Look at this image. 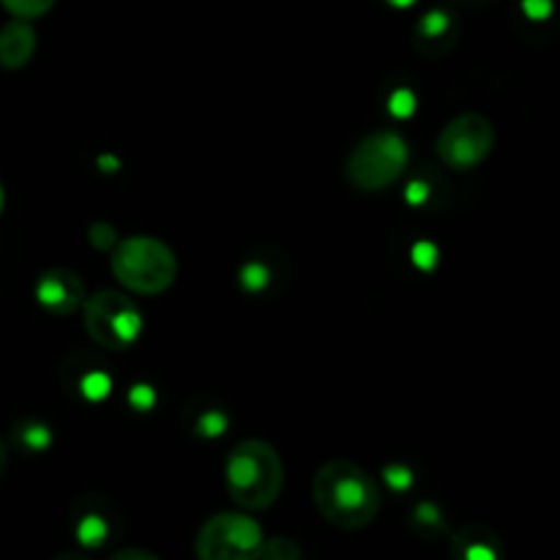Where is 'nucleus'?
<instances>
[{
	"label": "nucleus",
	"mask_w": 560,
	"mask_h": 560,
	"mask_svg": "<svg viewBox=\"0 0 560 560\" xmlns=\"http://www.w3.org/2000/svg\"><path fill=\"white\" fill-rule=\"evenodd\" d=\"M523 9H525V14L534 16V20H545V16L550 14L552 3L550 0H525Z\"/></svg>",
	"instance_id": "obj_26"
},
{
	"label": "nucleus",
	"mask_w": 560,
	"mask_h": 560,
	"mask_svg": "<svg viewBox=\"0 0 560 560\" xmlns=\"http://www.w3.org/2000/svg\"><path fill=\"white\" fill-rule=\"evenodd\" d=\"M5 463H9V457H5V448H3V443H0V479H3V474H5Z\"/></svg>",
	"instance_id": "obj_31"
},
{
	"label": "nucleus",
	"mask_w": 560,
	"mask_h": 560,
	"mask_svg": "<svg viewBox=\"0 0 560 560\" xmlns=\"http://www.w3.org/2000/svg\"><path fill=\"white\" fill-rule=\"evenodd\" d=\"M109 560H159L153 552L142 550V547H126V550H118Z\"/></svg>",
	"instance_id": "obj_27"
},
{
	"label": "nucleus",
	"mask_w": 560,
	"mask_h": 560,
	"mask_svg": "<svg viewBox=\"0 0 560 560\" xmlns=\"http://www.w3.org/2000/svg\"><path fill=\"white\" fill-rule=\"evenodd\" d=\"M381 3L392 5V9H408V5H413L416 0H381Z\"/></svg>",
	"instance_id": "obj_29"
},
{
	"label": "nucleus",
	"mask_w": 560,
	"mask_h": 560,
	"mask_svg": "<svg viewBox=\"0 0 560 560\" xmlns=\"http://www.w3.org/2000/svg\"><path fill=\"white\" fill-rule=\"evenodd\" d=\"M452 556L454 560H501V536L487 525H465L452 536Z\"/></svg>",
	"instance_id": "obj_11"
},
{
	"label": "nucleus",
	"mask_w": 560,
	"mask_h": 560,
	"mask_svg": "<svg viewBox=\"0 0 560 560\" xmlns=\"http://www.w3.org/2000/svg\"><path fill=\"white\" fill-rule=\"evenodd\" d=\"M260 560H306V556L299 541L290 539V536H277V539H268L262 545Z\"/></svg>",
	"instance_id": "obj_18"
},
{
	"label": "nucleus",
	"mask_w": 560,
	"mask_h": 560,
	"mask_svg": "<svg viewBox=\"0 0 560 560\" xmlns=\"http://www.w3.org/2000/svg\"><path fill=\"white\" fill-rule=\"evenodd\" d=\"M312 501L328 525L339 530H361L375 523L383 492L361 465L350 459H328L315 470Z\"/></svg>",
	"instance_id": "obj_1"
},
{
	"label": "nucleus",
	"mask_w": 560,
	"mask_h": 560,
	"mask_svg": "<svg viewBox=\"0 0 560 560\" xmlns=\"http://www.w3.org/2000/svg\"><path fill=\"white\" fill-rule=\"evenodd\" d=\"M115 523L109 517L104 501H80L77 503L74 520H71V534L82 550H98L113 539Z\"/></svg>",
	"instance_id": "obj_10"
},
{
	"label": "nucleus",
	"mask_w": 560,
	"mask_h": 560,
	"mask_svg": "<svg viewBox=\"0 0 560 560\" xmlns=\"http://www.w3.org/2000/svg\"><path fill=\"white\" fill-rule=\"evenodd\" d=\"M88 241L96 252H113L118 246L120 235L115 233V228L109 222H93L91 230H88Z\"/></svg>",
	"instance_id": "obj_21"
},
{
	"label": "nucleus",
	"mask_w": 560,
	"mask_h": 560,
	"mask_svg": "<svg viewBox=\"0 0 560 560\" xmlns=\"http://www.w3.org/2000/svg\"><path fill=\"white\" fill-rule=\"evenodd\" d=\"M238 282L246 293H266V290H271L273 282H277V262H273L271 257H252V260H246L244 266H241Z\"/></svg>",
	"instance_id": "obj_15"
},
{
	"label": "nucleus",
	"mask_w": 560,
	"mask_h": 560,
	"mask_svg": "<svg viewBox=\"0 0 560 560\" xmlns=\"http://www.w3.org/2000/svg\"><path fill=\"white\" fill-rule=\"evenodd\" d=\"M113 277L124 290L137 295H162L178 279V257L164 241L153 235H129L120 238L113 252Z\"/></svg>",
	"instance_id": "obj_3"
},
{
	"label": "nucleus",
	"mask_w": 560,
	"mask_h": 560,
	"mask_svg": "<svg viewBox=\"0 0 560 560\" xmlns=\"http://www.w3.org/2000/svg\"><path fill=\"white\" fill-rule=\"evenodd\" d=\"M82 323L93 345L104 350H126L142 337L145 317L140 306L124 293L102 290L82 304Z\"/></svg>",
	"instance_id": "obj_5"
},
{
	"label": "nucleus",
	"mask_w": 560,
	"mask_h": 560,
	"mask_svg": "<svg viewBox=\"0 0 560 560\" xmlns=\"http://www.w3.org/2000/svg\"><path fill=\"white\" fill-rule=\"evenodd\" d=\"M410 528L421 536V539H438L441 534H446V517H443L441 506L432 501L419 503L410 512Z\"/></svg>",
	"instance_id": "obj_16"
},
{
	"label": "nucleus",
	"mask_w": 560,
	"mask_h": 560,
	"mask_svg": "<svg viewBox=\"0 0 560 560\" xmlns=\"http://www.w3.org/2000/svg\"><path fill=\"white\" fill-rule=\"evenodd\" d=\"M195 432L206 441H217L230 430V416L219 408H206L195 416Z\"/></svg>",
	"instance_id": "obj_17"
},
{
	"label": "nucleus",
	"mask_w": 560,
	"mask_h": 560,
	"mask_svg": "<svg viewBox=\"0 0 560 560\" xmlns=\"http://www.w3.org/2000/svg\"><path fill=\"white\" fill-rule=\"evenodd\" d=\"M492 148H495V126L481 113L457 115L443 126L441 137H438L441 162L459 173L479 167L485 159H490Z\"/></svg>",
	"instance_id": "obj_7"
},
{
	"label": "nucleus",
	"mask_w": 560,
	"mask_h": 560,
	"mask_svg": "<svg viewBox=\"0 0 560 560\" xmlns=\"http://www.w3.org/2000/svg\"><path fill=\"white\" fill-rule=\"evenodd\" d=\"M0 5H3L14 20L31 22L47 14V11L55 5V0H0Z\"/></svg>",
	"instance_id": "obj_19"
},
{
	"label": "nucleus",
	"mask_w": 560,
	"mask_h": 560,
	"mask_svg": "<svg viewBox=\"0 0 560 560\" xmlns=\"http://www.w3.org/2000/svg\"><path fill=\"white\" fill-rule=\"evenodd\" d=\"M3 206H5V191H3V184H0V213H3Z\"/></svg>",
	"instance_id": "obj_32"
},
{
	"label": "nucleus",
	"mask_w": 560,
	"mask_h": 560,
	"mask_svg": "<svg viewBox=\"0 0 560 560\" xmlns=\"http://www.w3.org/2000/svg\"><path fill=\"white\" fill-rule=\"evenodd\" d=\"M224 481L241 512H266L282 495V457L266 441H241L224 463Z\"/></svg>",
	"instance_id": "obj_2"
},
{
	"label": "nucleus",
	"mask_w": 560,
	"mask_h": 560,
	"mask_svg": "<svg viewBox=\"0 0 560 560\" xmlns=\"http://www.w3.org/2000/svg\"><path fill=\"white\" fill-rule=\"evenodd\" d=\"M383 481H386L388 490L408 492L413 487V470L402 463H392L383 468Z\"/></svg>",
	"instance_id": "obj_22"
},
{
	"label": "nucleus",
	"mask_w": 560,
	"mask_h": 560,
	"mask_svg": "<svg viewBox=\"0 0 560 560\" xmlns=\"http://www.w3.org/2000/svg\"><path fill=\"white\" fill-rule=\"evenodd\" d=\"M52 560H91V558L82 556V552H60V556H55Z\"/></svg>",
	"instance_id": "obj_30"
},
{
	"label": "nucleus",
	"mask_w": 560,
	"mask_h": 560,
	"mask_svg": "<svg viewBox=\"0 0 560 560\" xmlns=\"http://www.w3.org/2000/svg\"><path fill=\"white\" fill-rule=\"evenodd\" d=\"M11 441L22 454H44L52 446V430L42 419L25 416L11 427Z\"/></svg>",
	"instance_id": "obj_14"
},
{
	"label": "nucleus",
	"mask_w": 560,
	"mask_h": 560,
	"mask_svg": "<svg viewBox=\"0 0 560 560\" xmlns=\"http://www.w3.org/2000/svg\"><path fill=\"white\" fill-rule=\"evenodd\" d=\"M410 162V145L399 131L381 129L355 142L345 162V178L359 191H383L402 178Z\"/></svg>",
	"instance_id": "obj_4"
},
{
	"label": "nucleus",
	"mask_w": 560,
	"mask_h": 560,
	"mask_svg": "<svg viewBox=\"0 0 560 560\" xmlns=\"http://www.w3.org/2000/svg\"><path fill=\"white\" fill-rule=\"evenodd\" d=\"M432 197V184L424 178H413L408 186H405V202L410 206H427Z\"/></svg>",
	"instance_id": "obj_25"
},
{
	"label": "nucleus",
	"mask_w": 560,
	"mask_h": 560,
	"mask_svg": "<svg viewBox=\"0 0 560 560\" xmlns=\"http://www.w3.org/2000/svg\"><path fill=\"white\" fill-rule=\"evenodd\" d=\"M36 44L38 38L31 22L11 20L9 25L0 27V69L16 71L31 63Z\"/></svg>",
	"instance_id": "obj_12"
},
{
	"label": "nucleus",
	"mask_w": 560,
	"mask_h": 560,
	"mask_svg": "<svg viewBox=\"0 0 560 560\" xmlns=\"http://www.w3.org/2000/svg\"><path fill=\"white\" fill-rule=\"evenodd\" d=\"M410 260L421 271H432L438 266V260H441V255H438V246L432 241H416L413 249H410Z\"/></svg>",
	"instance_id": "obj_23"
},
{
	"label": "nucleus",
	"mask_w": 560,
	"mask_h": 560,
	"mask_svg": "<svg viewBox=\"0 0 560 560\" xmlns=\"http://www.w3.org/2000/svg\"><path fill=\"white\" fill-rule=\"evenodd\" d=\"M98 170H102V173H107V175H113V173H118V167H120V159L118 156H113V153H102V156H98Z\"/></svg>",
	"instance_id": "obj_28"
},
{
	"label": "nucleus",
	"mask_w": 560,
	"mask_h": 560,
	"mask_svg": "<svg viewBox=\"0 0 560 560\" xmlns=\"http://www.w3.org/2000/svg\"><path fill=\"white\" fill-rule=\"evenodd\" d=\"M129 405L137 413H151L153 405H156V392L145 383H137V386L129 388Z\"/></svg>",
	"instance_id": "obj_24"
},
{
	"label": "nucleus",
	"mask_w": 560,
	"mask_h": 560,
	"mask_svg": "<svg viewBox=\"0 0 560 560\" xmlns=\"http://www.w3.org/2000/svg\"><path fill=\"white\" fill-rule=\"evenodd\" d=\"M459 42V25L454 14L443 9L427 11L413 31V44L427 58H443L452 52Z\"/></svg>",
	"instance_id": "obj_9"
},
{
	"label": "nucleus",
	"mask_w": 560,
	"mask_h": 560,
	"mask_svg": "<svg viewBox=\"0 0 560 560\" xmlns=\"http://www.w3.org/2000/svg\"><path fill=\"white\" fill-rule=\"evenodd\" d=\"M33 295H36V304L42 306V310L60 317L80 312L88 299L82 277H77L69 268H49V271H44L42 277L36 279Z\"/></svg>",
	"instance_id": "obj_8"
},
{
	"label": "nucleus",
	"mask_w": 560,
	"mask_h": 560,
	"mask_svg": "<svg viewBox=\"0 0 560 560\" xmlns=\"http://www.w3.org/2000/svg\"><path fill=\"white\" fill-rule=\"evenodd\" d=\"M386 107L394 118L402 120V118H410V115L416 113V107H419V98H416V93L410 91V88H397V91L388 93Z\"/></svg>",
	"instance_id": "obj_20"
},
{
	"label": "nucleus",
	"mask_w": 560,
	"mask_h": 560,
	"mask_svg": "<svg viewBox=\"0 0 560 560\" xmlns=\"http://www.w3.org/2000/svg\"><path fill=\"white\" fill-rule=\"evenodd\" d=\"M266 536L246 512H219L195 539L197 560H260Z\"/></svg>",
	"instance_id": "obj_6"
},
{
	"label": "nucleus",
	"mask_w": 560,
	"mask_h": 560,
	"mask_svg": "<svg viewBox=\"0 0 560 560\" xmlns=\"http://www.w3.org/2000/svg\"><path fill=\"white\" fill-rule=\"evenodd\" d=\"M71 392L80 394L85 402H104V399L113 394V377L104 366L98 364H85L80 361V366L74 370V383H71Z\"/></svg>",
	"instance_id": "obj_13"
}]
</instances>
